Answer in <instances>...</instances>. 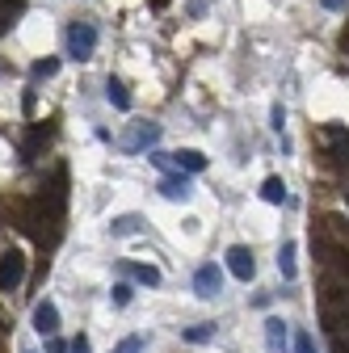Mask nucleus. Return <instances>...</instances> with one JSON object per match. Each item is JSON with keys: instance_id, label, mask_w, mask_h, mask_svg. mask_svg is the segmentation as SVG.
I'll list each match as a JSON object with an SVG mask.
<instances>
[{"instance_id": "dca6fc26", "label": "nucleus", "mask_w": 349, "mask_h": 353, "mask_svg": "<svg viewBox=\"0 0 349 353\" xmlns=\"http://www.w3.org/2000/svg\"><path fill=\"white\" fill-rule=\"evenodd\" d=\"M320 248H324V244H320ZM324 252H328V256H324L328 265H337L341 274H349V252H345V248H324Z\"/></svg>"}, {"instance_id": "4be33fe9", "label": "nucleus", "mask_w": 349, "mask_h": 353, "mask_svg": "<svg viewBox=\"0 0 349 353\" xmlns=\"http://www.w3.org/2000/svg\"><path fill=\"white\" fill-rule=\"evenodd\" d=\"M68 353H93V345H89V336H76V341L68 345Z\"/></svg>"}, {"instance_id": "f3484780", "label": "nucleus", "mask_w": 349, "mask_h": 353, "mask_svg": "<svg viewBox=\"0 0 349 353\" xmlns=\"http://www.w3.org/2000/svg\"><path fill=\"white\" fill-rule=\"evenodd\" d=\"M55 72H59V59H38L34 63V80H51Z\"/></svg>"}, {"instance_id": "4468645a", "label": "nucleus", "mask_w": 349, "mask_h": 353, "mask_svg": "<svg viewBox=\"0 0 349 353\" xmlns=\"http://www.w3.org/2000/svg\"><path fill=\"white\" fill-rule=\"evenodd\" d=\"M295 252H299V248H295V240H286V244H282V252H278V270H282V278H286V282L295 278Z\"/></svg>"}, {"instance_id": "b1692460", "label": "nucleus", "mask_w": 349, "mask_h": 353, "mask_svg": "<svg viewBox=\"0 0 349 353\" xmlns=\"http://www.w3.org/2000/svg\"><path fill=\"white\" fill-rule=\"evenodd\" d=\"M270 118H274L270 126H274V130H282V122H286V114H282V105H274V114H270Z\"/></svg>"}, {"instance_id": "5701e85b", "label": "nucleus", "mask_w": 349, "mask_h": 353, "mask_svg": "<svg viewBox=\"0 0 349 353\" xmlns=\"http://www.w3.org/2000/svg\"><path fill=\"white\" fill-rule=\"evenodd\" d=\"M320 5H324L328 13H341V9H349V0H320Z\"/></svg>"}, {"instance_id": "412c9836", "label": "nucleus", "mask_w": 349, "mask_h": 353, "mask_svg": "<svg viewBox=\"0 0 349 353\" xmlns=\"http://www.w3.org/2000/svg\"><path fill=\"white\" fill-rule=\"evenodd\" d=\"M295 353H316V345H312L308 332H299V336H295Z\"/></svg>"}, {"instance_id": "2eb2a0df", "label": "nucleus", "mask_w": 349, "mask_h": 353, "mask_svg": "<svg viewBox=\"0 0 349 353\" xmlns=\"http://www.w3.org/2000/svg\"><path fill=\"white\" fill-rule=\"evenodd\" d=\"M261 198H266V202H286V185H282V176H266V185H261Z\"/></svg>"}, {"instance_id": "f8f14e48", "label": "nucleus", "mask_w": 349, "mask_h": 353, "mask_svg": "<svg viewBox=\"0 0 349 353\" xmlns=\"http://www.w3.org/2000/svg\"><path fill=\"white\" fill-rule=\"evenodd\" d=\"M106 101H110L114 110H130V93H126L122 80H114V76L106 80Z\"/></svg>"}, {"instance_id": "a211bd4d", "label": "nucleus", "mask_w": 349, "mask_h": 353, "mask_svg": "<svg viewBox=\"0 0 349 353\" xmlns=\"http://www.w3.org/2000/svg\"><path fill=\"white\" fill-rule=\"evenodd\" d=\"M210 336H215V324H198V328H190V332H186V341H190V345H202V341H210Z\"/></svg>"}, {"instance_id": "1a4fd4ad", "label": "nucleus", "mask_w": 349, "mask_h": 353, "mask_svg": "<svg viewBox=\"0 0 349 353\" xmlns=\"http://www.w3.org/2000/svg\"><path fill=\"white\" fill-rule=\"evenodd\" d=\"M34 332H42V336H55L59 332V307L51 299H42L34 307Z\"/></svg>"}, {"instance_id": "39448f33", "label": "nucleus", "mask_w": 349, "mask_h": 353, "mask_svg": "<svg viewBox=\"0 0 349 353\" xmlns=\"http://www.w3.org/2000/svg\"><path fill=\"white\" fill-rule=\"evenodd\" d=\"M324 328L332 336V353H349V312H324Z\"/></svg>"}, {"instance_id": "ddd939ff", "label": "nucleus", "mask_w": 349, "mask_h": 353, "mask_svg": "<svg viewBox=\"0 0 349 353\" xmlns=\"http://www.w3.org/2000/svg\"><path fill=\"white\" fill-rule=\"evenodd\" d=\"M139 223H143L139 214H118L114 223H110V232H114V236H135V232H139Z\"/></svg>"}, {"instance_id": "f03ea898", "label": "nucleus", "mask_w": 349, "mask_h": 353, "mask_svg": "<svg viewBox=\"0 0 349 353\" xmlns=\"http://www.w3.org/2000/svg\"><path fill=\"white\" fill-rule=\"evenodd\" d=\"M160 122H135L126 130V135H118V148L126 152V156H139V152H148V148H156L160 143Z\"/></svg>"}, {"instance_id": "9b49d317", "label": "nucleus", "mask_w": 349, "mask_h": 353, "mask_svg": "<svg viewBox=\"0 0 349 353\" xmlns=\"http://www.w3.org/2000/svg\"><path fill=\"white\" fill-rule=\"evenodd\" d=\"M266 349H270V353H282V349H286V324H282L278 316L266 320Z\"/></svg>"}, {"instance_id": "393cba45", "label": "nucleus", "mask_w": 349, "mask_h": 353, "mask_svg": "<svg viewBox=\"0 0 349 353\" xmlns=\"http://www.w3.org/2000/svg\"><path fill=\"white\" fill-rule=\"evenodd\" d=\"M47 353H68V345H63V341H55V336H51V341H47Z\"/></svg>"}, {"instance_id": "6ab92c4d", "label": "nucleus", "mask_w": 349, "mask_h": 353, "mask_svg": "<svg viewBox=\"0 0 349 353\" xmlns=\"http://www.w3.org/2000/svg\"><path fill=\"white\" fill-rule=\"evenodd\" d=\"M114 353H143V336H126V341H118Z\"/></svg>"}, {"instance_id": "9d476101", "label": "nucleus", "mask_w": 349, "mask_h": 353, "mask_svg": "<svg viewBox=\"0 0 349 353\" xmlns=\"http://www.w3.org/2000/svg\"><path fill=\"white\" fill-rule=\"evenodd\" d=\"M118 270H122L126 278H135V282H143V286H160V270H152V265H135V261H122Z\"/></svg>"}, {"instance_id": "7ed1b4c3", "label": "nucleus", "mask_w": 349, "mask_h": 353, "mask_svg": "<svg viewBox=\"0 0 349 353\" xmlns=\"http://www.w3.org/2000/svg\"><path fill=\"white\" fill-rule=\"evenodd\" d=\"M152 164H160V168H181V172H202L206 168V156L194 152V148H181V152H172V156H152Z\"/></svg>"}, {"instance_id": "20e7f679", "label": "nucleus", "mask_w": 349, "mask_h": 353, "mask_svg": "<svg viewBox=\"0 0 349 353\" xmlns=\"http://www.w3.org/2000/svg\"><path fill=\"white\" fill-rule=\"evenodd\" d=\"M26 278V256L17 248H9L5 256H0V290H17Z\"/></svg>"}, {"instance_id": "423d86ee", "label": "nucleus", "mask_w": 349, "mask_h": 353, "mask_svg": "<svg viewBox=\"0 0 349 353\" xmlns=\"http://www.w3.org/2000/svg\"><path fill=\"white\" fill-rule=\"evenodd\" d=\"M219 286H223V274L215 270L210 261L198 265V274H194V294H198V299H215V294H219Z\"/></svg>"}, {"instance_id": "f257e3e1", "label": "nucleus", "mask_w": 349, "mask_h": 353, "mask_svg": "<svg viewBox=\"0 0 349 353\" xmlns=\"http://www.w3.org/2000/svg\"><path fill=\"white\" fill-rule=\"evenodd\" d=\"M63 42H68V55H72L76 63L93 59V51H97V26H89V21H72L68 34H63Z\"/></svg>"}, {"instance_id": "0eeeda50", "label": "nucleus", "mask_w": 349, "mask_h": 353, "mask_svg": "<svg viewBox=\"0 0 349 353\" xmlns=\"http://www.w3.org/2000/svg\"><path fill=\"white\" fill-rule=\"evenodd\" d=\"M168 202H186L190 194H194V185H190V176L177 168V172H168V176H160V185H156Z\"/></svg>"}, {"instance_id": "6e6552de", "label": "nucleus", "mask_w": 349, "mask_h": 353, "mask_svg": "<svg viewBox=\"0 0 349 353\" xmlns=\"http://www.w3.org/2000/svg\"><path fill=\"white\" fill-rule=\"evenodd\" d=\"M228 270H232V278H240V282H248V278L257 274V261H252V248H244V244H236V248H228Z\"/></svg>"}, {"instance_id": "aec40b11", "label": "nucleus", "mask_w": 349, "mask_h": 353, "mask_svg": "<svg viewBox=\"0 0 349 353\" xmlns=\"http://www.w3.org/2000/svg\"><path fill=\"white\" fill-rule=\"evenodd\" d=\"M126 303H130V286L118 282V286H114V307H126Z\"/></svg>"}]
</instances>
